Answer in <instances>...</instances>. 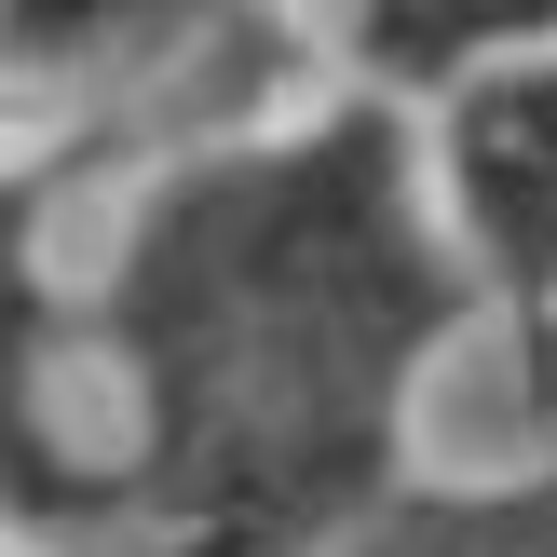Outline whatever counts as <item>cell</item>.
<instances>
[{
    "label": "cell",
    "mask_w": 557,
    "mask_h": 557,
    "mask_svg": "<svg viewBox=\"0 0 557 557\" xmlns=\"http://www.w3.org/2000/svg\"><path fill=\"white\" fill-rule=\"evenodd\" d=\"M476 299L422 205L408 109L299 69L163 136L69 272V381L136 557H313L422 476L435 368Z\"/></svg>",
    "instance_id": "obj_1"
},
{
    "label": "cell",
    "mask_w": 557,
    "mask_h": 557,
    "mask_svg": "<svg viewBox=\"0 0 557 557\" xmlns=\"http://www.w3.org/2000/svg\"><path fill=\"white\" fill-rule=\"evenodd\" d=\"M313 69V27L286 0H0V136L69 150L96 177L109 150L259 109Z\"/></svg>",
    "instance_id": "obj_2"
},
{
    "label": "cell",
    "mask_w": 557,
    "mask_h": 557,
    "mask_svg": "<svg viewBox=\"0 0 557 557\" xmlns=\"http://www.w3.org/2000/svg\"><path fill=\"white\" fill-rule=\"evenodd\" d=\"M408 150H422V205L449 232V272L476 299V341H504L517 449H557V54L422 96Z\"/></svg>",
    "instance_id": "obj_3"
},
{
    "label": "cell",
    "mask_w": 557,
    "mask_h": 557,
    "mask_svg": "<svg viewBox=\"0 0 557 557\" xmlns=\"http://www.w3.org/2000/svg\"><path fill=\"white\" fill-rule=\"evenodd\" d=\"M517 54H557V0H313V69L381 109H422Z\"/></svg>",
    "instance_id": "obj_4"
},
{
    "label": "cell",
    "mask_w": 557,
    "mask_h": 557,
    "mask_svg": "<svg viewBox=\"0 0 557 557\" xmlns=\"http://www.w3.org/2000/svg\"><path fill=\"white\" fill-rule=\"evenodd\" d=\"M313 557H557V449H504V462H462V476L422 462Z\"/></svg>",
    "instance_id": "obj_5"
},
{
    "label": "cell",
    "mask_w": 557,
    "mask_h": 557,
    "mask_svg": "<svg viewBox=\"0 0 557 557\" xmlns=\"http://www.w3.org/2000/svg\"><path fill=\"white\" fill-rule=\"evenodd\" d=\"M69 150H14L0 136V381L69 395Z\"/></svg>",
    "instance_id": "obj_6"
},
{
    "label": "cell",
    "mask_w": 557,
    "mask_h": 557,
    "mask_svg": "<svg viewBox=\"0 0 557 557\" xmlns=\"http://www.w3.org/2000/svg\"><path fill=\"white\" fill-rule=\"evenodd\" d=\"M0 531H27V544H96V531H123L109 449L69 422V395H41V381H0Z\"/></svg>",
    "instance_id": "obj_7"
},
{
    "label": "cell",
    "mask_w": 557,
    "mask_h": 557,
    "mask_svg": "<svg viewBox=\"0 0 557 557\" xmlns=\"http://www.w3.org/2000/svg\"><path fill=\"white\" fill-rule=\"evenodd\" d=\"M0 557H54V544H27V531H0Z\"/></svg>",
    "instance_id": "obj_8"
},
{
    "label": "cell",
    "mask_w": 557,
    "mask_h": 557,
    "mask_svg": "<svg viewBox=\"0 0 557 557\" xmlns=\"http://www.w3.org/2000/svg\"><path fill=\"white\" fill-rule=\"evenodd\" d=\"M286 14H299V27H313V0H286Z\"/></svg>",
    "instance_id": "obj_9"
}]
</instances>
